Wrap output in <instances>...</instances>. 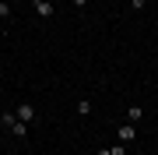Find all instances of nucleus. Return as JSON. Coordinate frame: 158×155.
<instances>
[{
    "mask_svg": "<svg viewBox=\"0 0 158 155\" xmlns=\"http://www.w3.org/2000/svg\"><path fill=\"white\" fill-rule=\"evenodd\" d=\"M77 113H81V116L91 113V102H88V99H81V102H77Z\"/></svg>",
    "mask_w": 158,
    "mask_h": 155,
    "instance_id": "nucleus-7",
    "label": "nucleus"
},
{
    "mask_svg": "<svg viewBox=\"0 0 158 155\" xmlns=\"http://www.w3.org/2000/svg\"><path fill=\"white\" fill-rule=\"evenodd\" d=\"M32 11L39 14V18H53V14H56V7H53L49 0H32Z\"/></svg>",
    "mask_w": 158,
    "mask_h": 155,
    "instance_id": "nucleus-4",
    "label": "nucleus"
},
{
    "mask_svg": "<svg viewBox=\"0 0 158 155\" xmlns=\"http://www.w3.org/2000/svg\"><path fill=\"white\" fill-rule=\"evenodd\" d=\"M0 18H4V21H11V4H7V0H0Z\"/></svg>",
    "mask_w": 158,
    "mask_h": 155,
    "instance_id": "nucleus-6",
    "label": "nucleus"
},
{
    "mask_svg": "<svg viewBox=\"0 0 158 155\" xmlns=\"http://www.w3.org/2000/svg\"><path fill=\"white\" fill-rule=\"evenodd\" d=\"M116 141H119V144H134V141H137V127H134V123H123V127L116 131Z\"/></svg>",
    "mask_w": 158,
    "mask_h": 155,
    "instance_id": "nucleus-2",
    "label": "nucleus"
},
{
    "mask_svg": "<svg viewBox=\"0 0 158 155\" xmlns=\"http://www.w3.org/2000/svg\"><path fill=\"white\" fill-rule=\"evenodd\" d=\"M130 11H144V0H130Z\"/></svg>",
    "mask_w": 158,
    "mask_h": 155,
    "instance_id": "nucleus-9",
    "label": "nucleus"
},
{
    "mask_svg": "<svg viewBox=\"0 0 158 155\" xmlns=\"http://www.w3.org/2000/svg\"><path fill=\"white\" fill-rule=\"evenodd\" d=\"M0 127H7V131H11L18 141H25V138H28V123H21V120L11 113V109H4V113H0Z\"/></svg>",
    "mask_w": 158,
    "mask_h": 155,
    "instance_id": "nucleus-1",
    "label": "nucleus"
},
{
    "mask_svg": "<svg viewBox=\"0 0 158 155\" xmlns=\"http://www.w3.org/2000/svg\"><path fill=\"white\" fill-rule=\"evenodd\" d=\"M127 116H130L127 123H137V120L144 116V106H130V109H127Z\"/></svg>",
    "mask_w": 158,
    "mask_h": 155,
    "instance_id": "nucleus-5",
    "label": "nucleus"
},
{
    "mask_svg": "<svg viewBox=\"0 0 158 155\" xmlns=\"http://www.w3.org/2000/svg\"><path fill=\"white\" fill-rule=\"evenodd\" d=\"M109 155H127V144H113V148H109Z\"/></svg>",
    "mask_w": 158,
    "mask_h": 155,
    "instance_id": "nucleus-8",
    "label": "nucleus"
},
{
    "mask_svg": "<svg viewBox=\"0 0 158 155\" xmlns=\"http://www.w3.org/2000/svg\"><path fill=\"white\" fill-rule=\"evenodd\" d=\"M18 120H21V123H35V116H39V113H35V106L32 102H21V106H18Z\"/></svg>",
    "mask_w": 158,
    "mask_h": 155,
    "instance_id": "nucleus-3",
    "label": "nucleus"
},
{
    "mask_svg": "<svg viewBox=\"0 0 158 155\" xmlns=\"http://www.w3.org/2000/svg\"><path fill=\"white\" fill-rule=\"evenodd\" d=\"M88 4V0H74V7H77V11H81V7H85Z\"/></svg>",
    "mask_w": 158,
    "mask_h": 155,
    "instance_id": "nucleus-10",
    "label": "nucleus"
}]
</instances>
